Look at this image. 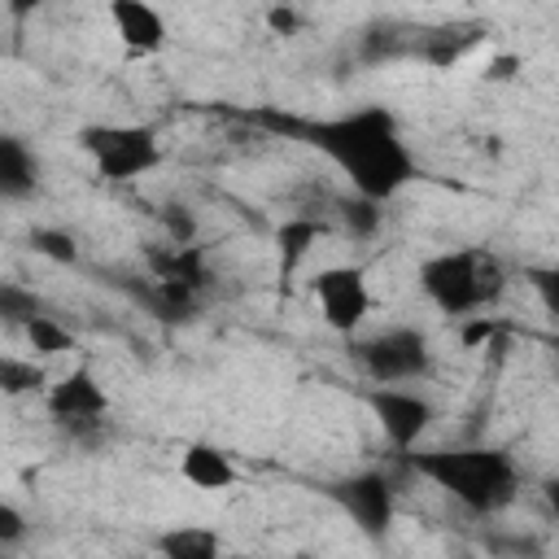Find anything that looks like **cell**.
I'll list each match as a JSON object with an SVG mask.
<instances>
[{"mask_svg": "<svg viewBox=\"0 0 559 559\" xmlns=\"http://www.w3.org/2000/svg\"><path fill=\"white\" fill-rule=\"evenodd\" d=\"M258 122H266L271 131H288L293 140L310 144L314 153H323L358 197L371 201H393L397 192H406L419 179V162L402 135V122L393 118V109L384 105H358L332 118H275V114H258Z\"/></svg>", "mask_w": 559, "mask_h": 559, "instance_id": "obj_1", "label": "cell"}, {"mask_svg": "<svg viewBox=\"0 0 559 559\" xmlns=\"http://www.w3.org/2000/svg\"><path fill=\"white\" fill-rule=\"evenodd\" d=\"M415 476L437 485L472 515H498L520 493V467L502 445H441L402 454Z\"/></svg>", "mask_w": 559, "mask_h": 559, "instance_id": "obj_2", "label": "cell"}, {"mask_svg": "<svg viewBox=\"0 0 559 559\" xmlns=\"http://www.w3.org/2000/svg\"><path fill=\"white\" fill-rule=\"evenodd\" d=\"M419 293L450 319L480 314L502 301L507 293V271L489 249H441L419 262L415 271Z\"/></svg>", "mask_w": 559, "mask_h": 559, "instance_id": "obj_3", "label": "cell"}, {"mask_svg": "<svg viewBox=\"0 0 559 559\" xmlns=\"http://www.w3.org/2000/svg\"><path fill=\"white\" fill-rule=\"evenodd\" d=\"M79 148L105 183H135L162 166V135L144 122H87L79 127Z\"/></svg>", "mask_w": 559, "mask_h": 559, "instance_id": "obj_4", "label": "cell"}, {"mask_svg": "<svg viewBox=\"0 0 559 559\" xmlns=\"http://www.w3.org/2000/svg\"><path fill=\"white\" fill-rule=\"evenodd\" d=\"M349 354L371 384H415L432 367L428 332L406 328V323H393V328H380V332L354 341Z\"/></svg>", "mask_w": 559, "mask_h": 559, "instance_id": "obj_5", "label": "cell"}, {"mask_svg": "<svg viewBox=\"0 0 559 559\" xmlns=\"http://www.w3.org/2000/svg\"><path fill=\"white\" fill-rule=\"evenodd\" d=\"M310 297L319 306L323 328L354 336L371 314V284L358 262H332L310 275Z\"/></svg>", "mask_w": 559, "mask_h": 559, "instance_id": "obj_6", "label": "cell"}, {"mask_svg": "<svg viewBox=\"0 0 559 559\" xmlns=\"http://www.w3.org/2000/svg\"><path fill=\"white\" fill-rule=\"evenodd\" d=\"M362 402H367L376 428L384 432V441L397 454H411L424 441V432L432 428V419H437V406L419 389H406V384H371L362 393Z\"/></svg>", "mask_w": 559, "mask_h": 559, "instance_id": "obj_7", "label": "cell"}, {"mask_svg": "<svg viewBox=\"0 0 559 559\" xmlns=\"http://www.w3.org/2000/svg\"><path fill=\"white\" fill-rule=\"evenodd\" d=\"M328 498L358 524V533L367 537H384L389 524H393V511H397V489L384 472H349L341 480L328 485Z\"/></svg>", "mask_w": 559, "mask_h": 559, "instance_id": "obj_8", "label": "cell"}, {"mask_svg": "<svg viewBox=\"0 0 559 559\" xmlns=\"http://www.w3.org/2000/svg\"><path fill=\"white\" fill-rule=\"evenodd\" d=\"M44 406H48V419H52L57 428L83 432V428H100V424H105V415H109V393H105V384L96 380L92 367H70L61 380L48 384Z\"/></svg>", "mask_w": 559, "mask_h": 559, "instance_id": "obj_9", "label": "cell"}, {"mask_svg": "<svg viewBox=\"0 0 559 559\" xmlns=\"http://www.w3.org/2000/svg\"><path fill=\"white\" fill-rule=\"evenodd\" d=\"M105 13H109V26H114L118 44L127 48V57H153L170 39L162 9L148 4V0H109Z\"/></svg>", "mask_w": 559, "mask_h": 559, "instance_id": "obj_10", "label": "cell"}, {"mask_svg": "<svg viewBox=\"0 0 559 559\" xmlns=\"http://www.w3.org/2000/svg\"><path fill=\"white\" fill-rule=\"evenodd\" d=\"M179 476L192 485V489H205V493H218V489H231L236 485V463L223 445L214 441H188L183 454H179Z\"/></svg>", "mask_w": 559, "mask_h": 559, "instance_id": "obj_11", "label": "cell"}, {"mask_svg": "<svg viewBox=\"0 0 559 559\" xmlns=\"http://www.w3.org/2000/svg\"><path fill=\"white\" fill-rule=\"evenodd\" d=\"M319 240H323V223L306 218V214H293L275 227V258H280V284L284 288L297 280V271L306 266V258L314 253Z\"/></svg>", "mask_w": 559, "mask_h": 559, "instance_id": "obj_12", "label": "cell"}, {"mask_svg": "<svg viewBox=\"0 0 559 559\" xmlns=\"http://www.w3.org/2000/svg\"><path fill=\"white\" fill-rule=\"evenodd\" d=\"M39 188V157L22 144V135H0V197L26 201Z\"/></svg>", "mask_w": 559, "mask_h": 559, "instance_id": "obj_13", "label": "cell"}, {"mask_svg": "<svg viewBox=\"0 0 559 559\" xmlns=\"http://www.w3.org/2000/svg\"><path fill=\"white\" fill-rule=\"evenodd\" d=\"M153 546L162 555H170V559H214L223 550V537L214 528H205V524H175Z\"/></svg>", "mask_w": 559, "mask_h": 559, "instance_id": "obj_14", "label": "cell"}, {"mask_svg": "<svg viewBox=\"0 0 559 559\" xmlns=\"http://www.w3.org/2000/svg\"><path fill=\"white\" fill-rule=\"evenodd\" d=\"M48 371L35 362V358H13V354H4L0 358V389L9 393V397H22V393H48Z\"/></svg>", "mask_w": 559, "mask_h": 559, "instance_id": "obj_15", "label": "cell"}, {"mask_svg": "<svg viewBox=\"0 0 559 559\" xmlns=\"http://www.w3.org/2000/svg\"><path fill=\"white\" fill-rule=\"evenodd\" d=\"M22 332H26V341H31V349L39 354V358H57V354H66V349H74V336L52 319V314H31L26 323H22Z\"/></svg>", "mask_w": 559, "mask_h": 559, "instance_id": "obj_16", "label": "cell"}, {"mask_svg": "<svg viewBox=\"0 0 559 559\" xmlns=\"http://www.w3.org/2000/svg\"><path fill=\"white\" fill-rule=\"evenodd\" d=\"M341 218H345V231H349L354 240H371V236L380 231L384 205H380V201H371V197H358V192H354V201H345V205H341Z\"/></svg>", "mask_w": 559, "mask_h": 559, "instance_id": "obj_17", "label": "cell"}, {"mask_svg": "<svg viewBox=\"0 0 559 559\" xmlns=\"http://www.w3.org/2000/svg\"><path fill=\"white\" fill-rule=\"evenodd\" d=\"M524 280H528L537 306L559 323V262H533V266H524Z\"/></svg>", "mask_w": 559, "mask_h": 559, "instance_id": "obj_18", "label": "cell"}, {"mask_svg": "<svg viewBox=\"0 0 559 559\" xmlns=\"http://www.w3.org/2000/svg\"><path fill=\"white\" fill-rule=\"evenodd\" d=\"M31 249L44 253V258H52V262H74V258H79L74 236L61 231V227H35V231H31Z\"/></svg>", "mask_w": 559, "mask_h": 559, "instance_id": "obj_19", "label": "cell"}, {"mask_svg": "<svg viewBox=\"0 0 559 559\" xmlns=\"http://www.w3.org/2000/svg\"><path fill=\"white\" fill-rule=\"evenodd\" d=\"M44 306H39V297L35 293H22L17 284H0V314H4V323H13V328H22L31 314H39Z\"/></svg>", "mask_w": 559, "mask_h": 559, "instance_id": "obj_20", "label": "cell"}, {"mask_svg": "<svg viewBox=\"0 0 559 559\" xmlns=\"http://www.w3.org/2000/svg\"><path fill=\"white\" fill-rule=\"evenodd\" d=\"M162 223H166V231H170V245H192L197 218H192L183 205H166V210H162Z\"/></svg>", "mask_w": 559, "mask_h": 559, "instance_id": "obj_21", "label": "cell"}, {"mask_svg": "<svg viewBox=\"0 0 559 559\" xmlns=\"http://www.w3.org/2000/svg\"><path fill=\"white\" fill-rule=\"evenodd\" d=\"M22 533H26V520H22V511H17L13 502H0V546H13V542H22Z\"/></svg>", "mask_w": 559, "mask_h": 559, "instance_id": "obj_22", "label": "cell"}, {"mask_svg": "<svg viewBox=\"0 0 559 559\" xmlns=\"http://www.w3.org/2000/svg\"><path fill=\"white\" fill-rule=\"evenodd\" d=\"M266 26H271L275 35H297L301 17H297L293 9H284V4H280V9H271V13H266Z\"/></svg>", "mask_w": 559, "mask_h": 559, "instance_id": "obj_23", "label": "cell"}, {"mask_svg": "<svg viewBox=\"0 0 559 559\" xmlns=\"http://www.w3.org/2000/svg\"><path fill=\"white\" fill-rule=\"evenodd\" d=\"M39 4H44V0H4V9H9V17H13V22L31 17V13L39 9Z\"/></svg>", "mask_w": 559, "mask_h": 559, "instance_id": "obj_24", "label": "cell"}, {"mask_svg": "<svg viewBox=\"0 0 559 559\" xmlns=\"http://www.w3.org/2000/svg\"><path fill=\"white\" fill-rule=\"evenodd\" d=\"M542 502H546V507H550V511L559 515V472L542 480Z\"/></svg>", "mask_w": 559, "mask_h": 559, "instance_id": "obj_25", "label": "cell"}, {"mask_svg": "<svg viewBox=\"0 0 559 559\" xmlns=\"http://www.w3.org/2000/svg\"><path fill=\"white\" fill-rule=\"evenodd\" d=\"M515 66H520L515 57H498V61L485 70V79H511V74H515Z\"/></svg>", "mask_w": 559, "mask_h": 559, "instance_id": "obj_26", "label": "cell"}, {"mask_svg": "<svg viewBox=\"0 0 559 559\" xmlns=\"http://www.w3.org/2000/svg\"><path fill=\"white\" fill-rule=\"evenodd\" d=\"M546 349H550V354L559 358V332H550V336H546Z\"/></svg>", "mask_w": 559, "mask_h": 559, "instance_id": "obj_27", "label": "cell"}]
</instances>
